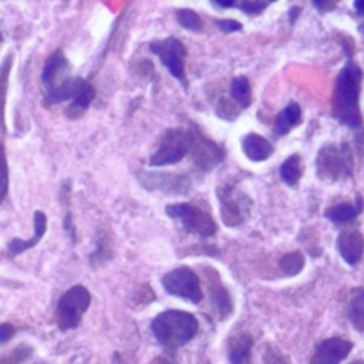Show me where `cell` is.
Masks as SVG:
<instances>
[{
    "instance_id": "obj_1",
    "label": "cell",
    "mask_w": 364,
    "mask_h": 364,
    "mask_svg": "<svg viewBox=\"0 0 364 364\" xmlns=\"http://www.w3.org/2000/svg\"><path fill=\"white\" fill-rule=\"evenodd\" d=\"M361 84V70L357 64L348 61L337 77L333 98L334 117L344 125L357 128L361 125L358 108V94Z\"/></svg>"
},
{
    "instance_id": "obj_2",
    "label": "cell",
    "mask_w": 364,
    "mask_h": 364,
    "mask_svg": "<svg viewBox=\"0 0 364 364\" xmlns=\"http://www.w3.org/2000/svg\"><path fill=\"white\" fill-rule=\"evenodd\" d=\"M199 330L198 318L188 311L166 310L151 323V331L161 346L175 350L189 343Z\"/></svg>"
},
{
    "instance_id": "obj_3",
    "label": "cell",
    "mask_w": 364,
    "mask_h": 364,
    "mask_svg": "<svg viewBox=\"0 0 364 364\" xmlns=\"http://www.w3.org/2000/svg\"><path fill=\"white\" fill-rule=\"evenodd\" d=\"M41 82L46 91L44 102L55 104L73 100L78 78L70 75V63L61 50H55L46 60L41 71Z\"/></svg>"
},
{
    "instance_id": "obj_4",
    "label": "cell",
    "mask_w": 364,
    "mask_h": 364,
    "mask_svg": "<svg viewBox=\"0 0 364 364\" xmlns=\"http://www.w3.org/2000/svg\"><path fill=\"white\" fill-rule=\"evenodd\" d=\"M192 146V128H169L159 139L156 151L149 156V166H166L183 159Z\"/></svg>"
},
{
    "instance_id": "obj_5",
    "label": "cell",
    "mask_w": 364,
    "mask_h": 364,
    "mask_svg": "<svg viewBox=\"0 0 364 364\" xmlns=\"http://www.w3.org/2000/svg\"><path fill=\"white\" fill-rule=\"evenodd\" d=\"M91 303L90 291L81 286L75 284L70 287L57 301L55 307V321L61 330L75 328L88 310Z\"/></svg>"
},
{
    "instance_id": "obj_6",
    "label": "cell",
    "mask_w": 364,
    "mask_h": 364,
    "mask_svg": "<svg viewBox=\"0 0 364 364\" xmlns=\"http://www.w3.org/2000/svg\"><path fill=\"white\" fill-rule=\"evenodd\" d=\"M166 215L171 219L181 222L182 228L189 232L199 235L202 237H209L216 233L218 226L209 212L202 209L198 205L182 202V203H169L165 208Z\"/></svg>"
},
{
    "instance_id": "obj_7",
    "label": "cell",
    "mask_w": 364,
    "mask_h": 364,
    "mask_svg": "<svg viewBox=\"0 0 364 364\" xmlns=\"http://www.w3.org/2000/svg\"><path fill=\"white\" fill-rule=\"evenodd\" d=\"M161 283L168 294L185 299L193 304H198L203 299L200 280L188 266H181L165 273Z\"/></svg>"
},
{
    "instance_id": "obj_8",
    "label": "cell",
    "mask_w": 364,
    "mask_h": 364,
    "mask_svg": "<svg viewBox=\"0 0 364 364\" xmlns=\"http://www.w3.org/2000/svg\"><path fill=\"white\" fill-rule=\"evenodd\" d=\"M348 146L338 149L334 145L321 148L317 155V175L326 181L346 178L351 173L353 159Z\"/></svg>"
},
{
    "instance_id": "obj_9",
    "label": "cell",
    "mask_w": 364,
    "mask_h": 364,
    "mask_svg": "<svg viewBox=\"0 0 364 364\" xmlns=\"http://www.w3.org/2000/svg\"><path fill=\"white\" fill-rule=\"evenodd\" d=\"M149 50L161 60V63L166 67V70L173 75L186 90V74H185V47L183 44L173 37L161 40V41H152L149 44Z\"/></svg>"
},
{
    "instance_id": "obj_10",
    "label": "cell",
    "mask_w": 364,
    "mask_h": 364,
    "mask_svg": "<svg viewBox=\"0 0 364 364\" xmlns=\"http://www.w3.org/2000/svg\"><path fill=\"white\" fill-rule=\"evenodd\" d=\"M218 198L220 202V216L226 226L240 225L249 213L250 199L235 189L233 186H220L218 189Z\"/></svg>"
},
{
    "instance_id": "obj_11",
    "label": "cell",
    "mask_w": 364,
    "mask_h": 364,
    "mask_svg": "<svg viewBox=\"0 0 364 364\" xmlns=\"http://www.w3.org/2000/svg\"><path fill=\"white\" fill-rule=\"evenodd\" d=\"M191 156L195 166L203 172L213 169L225 158L223 148L215 141L203 136L198 129L192 128Z\"/></svg>"
},
{
    "instance_id": "obj_12",
    "label": "cell",
    "mask_w": 364,
    "mask_h": 364,
    "mask_svg": "<svg viewBox=\"0 0 364 364\" xmlns=\"http://www.w3.org/2000/svg\"><path fill=\"white\" fill-rule=\"evenodd\" d=\"M138 179L148 191H161L166 195H185L191 185V179L186 175L168 172L142 171L138 173Z\"/></svg>"
},
{
    "instance_id": "obj_13",
    "label": "cell",
    "mask_w": 364,
    "mask_h": 364,
    "mask_svg": "<svg viewBox=\"0 0 364 364\" xmlns=\"http://www.w3.org/2000/svg\"><path fill=\"white\" fill-rule=\"evenodd\" d=\"M353 344L348 340L333 337L323 340L314 350L311 363L316 364H337L343 361L351 351Z\"/></svg>"
},
{
    "instance_id": "obj_14",
    "label": "cell",
    "mask_w": 364,
    "mask_h": 364,
    "mask_svg": "<svg viewBox=\"0 0 364 364\" xmlns=\"http://www.w3.org/2000/svg\"><path fill=\"white\" fill-rule=\"evenodd\" d=\"M337 249L348 264H355L364 252V237L357 230H346L338 235Z\"/></svg>"
},
{
    "instance_id": "obj_15",
    "label": "cell",
    "mask_w": 364,
    "mask_h": 364,
    "mask_svg": "<svg viewBox=\"0 0 364 364\" xmlns=\"http://www.w3.org/2000/svg\"><path fill=\"white\" fill-rule=\"evenodd\" d=\"M34 235L30 240H21L18 237L11 239V242L7 245V253L10 257H14L17 255H20L21 252H26L30 247H34L40 239L44 236L46 230H47V216L44 212L41 210H36L34 212Z\"/></svg>"
},
{
    "instance_id": "obj_16",
    "label": "cell",
    "mask_w": 364,
    "mask_h": 364,
    "mask_svg": "<svg viewBox=\"0 0 364 364\" xmlns=\"http://www.w3.org/2000/svg\"><path fill=\"white\" fill-rule=\"evenodd\" d=\"M242 151L253 162L266 161L274 151L273 145L262 135L250 132L242 139Z\"/></svg>"
},
{
    "instance_id": "obj_17",
    "label": "cell",
    "mask_w": 364,
    "mask_h": 364,
    "mask_svg": "<svg viewBox=\"0 0 364 364\" xmlns=\"http://www.w3.org/2000/svg\"><path fill=\"white\" fill-rule=\"evenodd\" d=\"M208 282H209L210 301L215 306V309L218 310L219 317L223 320V318H226L232 313V309H233L230 297H229V293L225 289V286L220 283L218 272L212 270V273L208 274Z\"/></svg>"
},
{
    "instance_id": "obj_18",
    "label": "cell",
    "mask_w": 364,
    "mask_h": 364,
    "mask_svg": "<svg viewBox=\"0 0 364 364\" xmlns=\"http://www.w3.org/2000/svg\"><path fill=\"white\" fill-rule=\"evenodd\" d=\"M94 95H95L94 87L87 80L78 78L75 94H74L68 108L65 109V115L68 118L81 117L87 111V108L90 107L91 101L94 100Z\"/></svg>"
},
{
    "instance_id": "obj_19",
    "label": "cell",
    "mask_w": 364,
    "mask_h": 364,
    "mask_svg": "<svg viewBox=\"0 0 364 364\" xmlns=\"http://www.w3.org/2000/svg\"><path fill=\"white\" fill-rule=\"evenodd\" d=\"M252 347H253V338L247 333H242L239 336L230 337L228 341L229 361L233 364L249 363Z\"/></svg>"
},
{
    "instance_id": "obj_20",
    "label": "cell",
    "mask_w": 364,
    "mask_h": 364,
    "mask_svg": "<svg viewBox=\"0 0 364 364\" xmlns=\"http://www.w3.org/2000/svg\"><path fill=\"white\" fill-rule=\"evenodd\" d=\"M301 119V109L297 102H289L277 115L274 121V132L277 135L287 134L291 128H294Z\"/></svg>"
},
{
    "instance_id": "obj_21",
    "label": "cell",
    "mask_w": 364,
    "mask_h": 364,
    "mask_svg": "<svg viewBox=\"0 0 364 364\" xmlns=\"http://www.w3.org/2000/svg\"><path fill=\"white\" fill-rule=\"evenodd\" d=\"M348 317L353 326L364 331V289H354L348 301Z\"/></svg>"
},
{
    "instance_id": "obj_22",
    "label": "cell",
    "mask_w": 364,
    "mask_h": 364,
    "mask_svg": "<svg viewBox=\"0 0 364 364\" xmlns=\"http://www.w3.org/2000/svg\"><path fill=\"white\" fill-rule=\"evenodd\" d=\"M280 178L287 186H296L301 178V161L297 154L290 155L287 159H284L280 165Z\"/></svg>"
},
{
    "instance_id": "obj_23",
    "label": "cell",
    "mask_w": 364,
    "mask_h": 364,
    "mask_svg": "<svg viewBox=\"0 0 364 364\" xmlns=\"http://www.w3.org/2000/svg\"><path fill=\"white\" fill-rule=\"evenodd\" d=\"M361 209L358 206L354 208L353 205L343 202V203H338V205H334V206L328 208L324 212V216L336 225H343V223L353 222L357 218V213Z\"/></svg>"
},
{
    "instance_id": "obj_24",
    "label": "cell",
    "mask_w": 364,
    "mask_h": 364,
    "mask_svg": "<svg viewBox=\"0 0 364 364\" xmlns=\"http://www.w3.org/2000/svg\"><path fill=\"white\" fill-rule=\"evenodd\" d=\"M230 94L240 108H247L252 102V91L249 80L243 75L235 77L230 85Z\"/></svg>"
},
{
    "instance_id": "obj_25",
    "label": "cell",
    "mask_w": 364,
    "mask_h": 364,
    "mask_svg": "<svg viewBox=\"0 0 364 364\" xmlns=\"http://www.w3.org/2000/svg\"><path fill=\"white\" fill-rule=\"evenodd\" d=\"M279 266L282 269L283 273H286L287 276H294L297 273H300V270L304 266V257L300 252H291L284 255L280 260H279Z\"/></svg>"
},
{
    "instance_id": "obj_26",
    "label": "cell",
    "mask_w": 364,
    "mask_h": 364,
    "mask_svg": "<svg viewBox=\"0 0 364 364\" xmlns=\"http://www.w3.org/2000/svg\"><path fill=\"white\" fill-rule=\"evenodd\" d=\"M176 20L186 30L200 31V28H202L200 17L198 16V13H195L191 9H181V10H178L176 11Z\"/></svg>"
},
{
    "instance_id": "obj_27",
    "label": "cell",
    "mask_w": 364,
    "mask_h": 364,
    "mask_svg": "<svg viewBox=\"0 0 364 364\" xmlns=\"http://www.w3.org/2000/svg\"><path fill=\"white\" fill-rule=\"evenodd\" d=\"M239 105L237 102H232L226 98H222L216 107V114L228 121H233L239 115Z\"/></svg>"
},
{
    "instance_id": "obj_28",
    "label": "cell",
    "mask_w": 364,
    "mask_h": 364,
    "mask_svg": "<svg viewBox=\"0 0 364 364\" xmlns=\"http://www.w3.org/2000/svg\"><path fill=\"white\" fill-rule=\"evenodd\" d=\"M273 1L276 0H240L239 9L243 10L246 14H259Z\"/></svg>"
},
{
    "instance_id": "obj_29",
    "label": "cell",
    "mask_w": 364,
    "mask_h": 364,
    "mask_svg": "<svg viewBox=\"0 0 364 364\" xmlns=\"http://www.w3.org/2000/svg\"><path fill=\"white\" fill-rule=\"evenodd\" d=\"M216 24L223 33H233V31L242 30V24L236 20H229V18L228 20H219Z\"/></svg>"
},
{
    "instance_id": "obj_30",
    "label": "cell",
    "mask_w": 364,
    "mask_h": 364,
    "mask_svg": "<svg viewBox=\"0 0 364 364\" xmlns=\"http://www.w3.org/2000/svg\"><path fill=\"white\" fill-rule=\"evenodd\" d=\"M14 334V327L9 323H1L0 324V340L1 343H7L9 338H11Z\"/></svg>"
},
{
    "instance_id": "obj_31",
    "label": "cell",
    "mask_w": 364,
    "mask_h": 364,
    "mask_svg": "<svg viewBox=\"0 0 364 364\" xmlns=\"http://www.w3.org/2000/svg\"><path fill=\"white\" fill-rule=\"evenodd\" d=\"M338 0H313L314 6L320 10V11H328L331 10Z\"/></svg>"
},
{
    "instance_id": "obj_32",
    "label": "cell",
    "mask_w": 364,
    "mask_h": 364,
    "mask_svg": "<svg viewBox=\"0 0 364 364\" xmlns=\"http://www.w3.org/2000/svg\"><path fill=\"white\" fill-rule=\"evenodd\" d=\"M237 0H212V3L218 7H222V9H226V7H232L236 4Z\"/></svg>"
},
{
    "instance_id": "obj_33",
    "label": "cell",
    "mask_w": 364,
    "mask_h": 364,
    "mask_svg": "<svg viewBox=\"0 0 364 364\" xmlns=\"http://www.w3.org/2000/svg\"><path fill=\"white\" fill-rule=\"evenodd\" d=\"M354 7L360 16H364V0H354Z\"/></svg>"
},
{
    "instance_id": "obj_34",
    "label": "cell",
    "mask_w": 364,
    "mask_h": 364,
    "mask_svg": "<svg viewBox=\"0 0 364 364\" xmlns=\"http://www.w3.org/2000/svg\"><path fill=\"white\" fill-rule=\"evenodd\" d=\"M300 14V9L299 7H293L289 13V18H290V23H294V20L297 18V16Z\"/></svg>"
}]
</instances>
